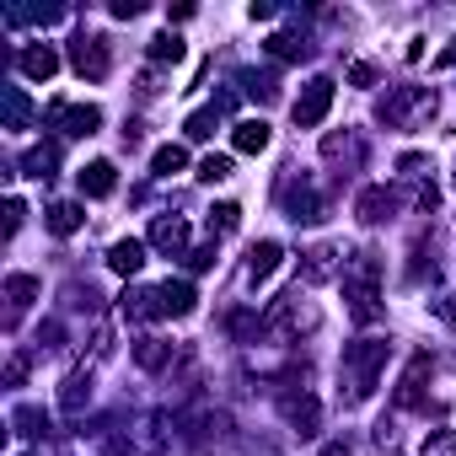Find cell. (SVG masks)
<instances>
[{"instance_id":"8d00e7d4","label":"cell","mask_w":456,"mask_h":456,"mask_svg":"<svg viewBox=\"0 0 456 456\" xmlns=\"http://www.w3.org/2000/svg\"><path fill=\"white\" fill-rule=\"evenodd\" d=\"M429 306H435V317H440V322H451V328H456V296H440V301H429Z\"/></svg>"},{"instance_id":"1f68e13d","label":"cell","mask_w":456,"mask_h":456,"mask_svg":"<svg viewBox=\"0 0 456 456\" xmlns=\"http://www.w3.org/2000/svg\"><path fill=\"white\" fill-rule=\"evenodd\" d=\"M419 456H456V429H429Z\"/></svg>"},{"instance_id":"d6986e66","label":"cell","mask_w":456,"mask_h":456,"mask_svg":"<svg viewBox=\"0 0 456 456\" xmlns=\"http://www.w3.org/2000/svg\"><path fill=\"white\" fill-rule=\"evenodd\" d=\"M108 269H113V274H140V269H145V242H134V237L113 242V253H108Z\"/></svg>"},{"instance_id":"74e56055","label":"cell","mask_w":456,"mask_h":456,"mask_svg":"<svg viewBox=\"0 0 456 456\" xmlns=\"http://www.w3.org/2000/svg\"><path fill=\"white\" fill-rule=\"evenodd\" d=\"M349 81H354V86H370V81H376V65H365V60L349 65Z\"/></svg>"},{"instance_id":"4fadbf2b","label":"cell","mask_w":456,"mask_h":456,"mask_svg":"<svg viewBox=\"0 0 456 456\" xmlns=\"http://www.w3.org/2000/svg\"><path fill=\"white\" fill-rule=\"evenodd\" d=\"M76 183H81L86 199H108V193L118 188V167H113V161H92V167L76 172Z\"/></svg>"},{"instance_id":"8fae6325","label":"cell","mask_w":456,"mask_h":456,"mask_svg":"<svg viewBox=\"0 0 456 456\" xmlns=\"http://www.w3.org/2000/svg\"><path fill=\"white\" fill-rule=\"evenodd\" d=\"M392 209H397V193H392L387 183H376V188H365V193H360V204H354V215H360V225H381V220H392Z\"/></svg>"},{"instance_id":"4dcf8cb0","label":"cell","mask_w":456,"mask_h":456,"mask_svg":"<svg viewBox=\"0 0 456 456\" xmlns=\"http://www.w3.org/2000/svg\"><path fill=\"white\" fill-rule=\"evenodd\" d=\"M322 156L328 161H360V140L354 134H328L322 140Z\"/></svg>"},{"instance_id":"e575fe53","label":"cell","mask_w":456,"mask_h":456,"mask_svg":"<svg viewBox=\"0 0 456 456\" xmlns=\"http://www.w3.org/2000/svg\"><path fill=\"white\" fill-rule=\"evenodd\" d=\"M134 354H140V365H145V370H161V365L172 360V349H167V344H156V338H145Z\"/></svg>"},{"instance_id":"e0dca14e","label":"cell","mask_w":456,"mask_h":456,"mask_svg":"<svg viewBox=\"0 0 456 456\" xmlns=\"http://www.w3.org/2000/svg\"><path fill=\"white\" fill-rule=\"evenodd\" d=\"M81 225H86V209H81V204H70V199L49 204V232H54V237H76Z\"/></svg>"},{"instance_id":"d590c367","label":"cell","mask_w":456,"mask_h":456,"mask_svg":"<svg viewBox=\"0 0 456 456\" xmlns=\"http://www.w3.org/2000/svg\"><path fill=\"white\" fill-rule=\"evenodd\" d=\"M22 215H28V204H22V199H12V204H6V237H17V225H22Z\"/></svg>"},{"instance_id":"277c9868","label":"cell","mask_w":456,"mask_h":456,"mask_svg":"<svg viewBox=\"0 0 456 456\" xmlns=\"http://www.w3.org/2000/svg\"><path fill=\"white\" fill-rule=\"evenodd\" d=\"M376 113H381L387 129H419V124L435 118V92L429 86H392Z\"/></svg>"},{"instance_id":"ffe728a7","label":"cell","mask_w":456,"mask_h":456,"mask_svg":"<svg viewBox=\"0 0 456 456\" xmlns=\"http://www.w3.org/2000/svg\"><path fill=\"white\" fill-rule=\"evenodd\" d=\"M280 258H285L280 242H258V248L248 253V280H269V274L280 269Z\"/></svg>"},{"instance_id":"60d3db41","label":"cell","mask_w":456,"mask_h":456,"mask_svg":"<svg viewBox=\"0 0 456 456\" xmlns=\"http://www.w3.org/2000/svg\"><path fill=\"white\" fill-rule=\"evenodd\" d=\"M22 376H28V360H22V354H17V360H12V365H6V381H12V387H22Z\"/></svg>"},{"instance_id":"7c38bea8","label":"cell","mask_w":456,"mask_h":456,"mask_svg":"<svg viewBox=\"0 0 456 456\" xmlns=\"http://www.w3.org/2000/svg\"><path fill=\"white\" fill-rule=\"evenodd\" d=\"M280 408H285V419L296 424V435H317L322 408H317V397H312V392H301V397H296V392H285V397H280Z\"/></svg>"},{"instance_id":"d4e9b609","label":"cell","mask_w":456,"mask_h":456,"mask_svg":"<svg viewBox=\"0 0 456 456\" xmlns=\"http://www.w3.org/2000/svg\"><path fill=\"white\" fill-rule=\"evenodd\" d=\"M237 225H242V209H237V204H215V209H209V237H215V242L232 237Z\"/></svg>"},{"instance_id":"f35d334b","label":"cell","mask_w":456,"mask_h":456,"mask_svg":"<svg viewBox=\"0 0 456 456\" xmlns=\"http://www.w3.org/2000/svg\"><path fill=\"white\" fill-rule=\"evenodd\" d=\"M209 264H215V248H193V253H188V269H193V274L209 269Z\"/></svg>"},{"instance_id":"4316f807","label":"cell","mask_w":456,"mask_h":456,"mask_svg":"<svg viewBox=\"0 0 456 456\" xmlns=\"http://www.w3.org/2000/svg\"><path fill=\"white\" fill-rule=\"evenodd\" d=\"M183 167H188V151H183V145H161V151L151 156V172H156V177H172V172H183Z\"/></svg>"},{"instance_id":"ee69618b","label":"cell","mask_w":456,"mask_h":456,"mask_svg":"<svg viewBox=\"0 0 456 456\" xmlns=\"http://www.w3.org/2000/svg\"><path fill=\"white\" fill-rule=\"evenodd\" d=\"M440 65H456V44H451V49H445V54H440Z\"/></svg>"},{"instance_id":"5b68a950","label":"cell","mask_w":456,"mask_h":456,"mask_svg":"<svg viewBox=\"0 0 456 456\" xmlns=\"http://www.w3.org/2000/svg\"><path fill=\"white\" fill-rule=\"evenodd\" d=\"M280 204H285V215H290L296 225H317V220H322V193L312 188L306 172H290V177L280 183Z\"/></svg>"},{"instance_id":"7bdbcfd3","label":"cell","mask_w":456,"mask_h":456,"mask_svg":"<svg viewBox=\"0 0 456 456\" xmlns=\"http://www.w3.org/2000/svg\"><path fill=\"white\" fill-rule=\"evenodd\" d=\"M322 456H349V440H333V445H328Z\"/></svg>"},{"instance_id":"6da1fadb","label":"cell","mask_w":456,"mask_h":456,"mask_svg":"<svg viewBox=\"0 0 456 456\" xmlns=\"http://www.w3.org/2000/svg\"><path fill=\"white\" fill-rule=\"evenodd\" d=\"M387 354H392V344H387V338H354V344H344L338 381H344V403H349V408H360V403L381 387Z\"/></svg>"},{"instance_id":"d6a6232c","label":"cell","mask_w":456,"mask_h":456,"mask_svg":"<svg viewBox=\"0 0 456 456\" xmlns=\"http://www.w3.org/2000/svg\"><path fill=\"white\" fill-rule=\"evenodd\" d=\"M232 177V156H204L199 161V183H225Z\"/></svg>"},{"instance_id":"9a60e30c","label":"cell","mask_w":456,"mask_h":456,"mask_svg":"<svg viewBox=\"0 0 456 456\" xmlns=\"http://www.w3.org/2000/svg\"><path fill=\"white\" fill-rule=\"evenodd\" d=\"M17 65H22V76H28V81H49V76L60 70V54H54L49 44H28V49L17 54Z\"/></svg>"},{"instance_id":"f546056e","label":"cell","mask_w":456,"mask_h":456,"mask_svg":"<svg viewBox=\"0 0 456 456\" xmlns=\"http://www.w3.org/2000/svg\"><path fill=\"white\" fill-rule=\"evenodd\" d=\"M177 60H183V38H177V33L151 38V65H177Z\"/></svg>"},{"instance_id":"ba28073f","label":"cell","mask_w":456,"mask_h":456,"mask_svg":"<svg viewBox=\"0 0 456 456\" xmlns=\"http://www.w3.org/2000/svg\"><path fill=\"white\" fill-rule=\"evenodd\" d=\"M70 65H76L86 81H108V65H113V54H108V38H97V33H81V38H76V49H70Z\"/></svg>"},{"instance_id":"484cf974","label":"cell","mask_w":456,"mask_h":456,"mask_svg":"<svg viewBox=\"0 0 456 456\" xmlns=\"http://www.w3.org/2000/svg\"><path fill=\"white\" fill-rule=\"evenodd\" d=\"M220 113H225L220 102H215V108H199V113H188V124H183V129H188V140H209V134H215V124H220Z\"/></svg>"},{"instance_id":"cb8c5ba5","label":"cell","mask_w":456,"mask_h":456,"mask_svg":"<svg viewBox=\"0 0 456 456\" xmlns=\"http://www.w3.org/2000/svg\"><path fill=\"white\" fill-rule=\"evenodd\" d=\"M54 167H60V151H54V145H33V151L22 156V172H28V177H54Z\"/></svg>"},{"instance_id":"b9f144b4","label":"cell","mask_w":456,"mask_h":456,"mask_svg":"<svg viewBox=\"0 0 456 456\" xmlns=\"http://www.w3.org/2000/svg\"><path fill=\"white\" fill-rule=\"evenodd\" d=\"M113 17L124 22V17H140V0H113Z\"/></svg>"},{"instance_id":"52a82bcc","label":"cell","mask_w":456,"mask_h":456,"mask_svg":"<svg viewBox=\"0 0 456 456\" xmlns=\"http://www.w3.org/2000/svg\"><path fill=\"white\" fill-rule=\"evenodd\" d=\"M97 124H102V113L86 108V102H49V129H60V134H70V140L97 134Z\"/></svg>"},{"instance_id":"2e32d148","label":"cell","mask_w":456,"mask_h":456,"mask_svg":"<svg viewBox=\"0 0 456 456\" xmlns=\"http://www.w3.org/2000/svg\"><path fill=\"white\" fill-rule=\"evenodd\" d=\"M86 403H92V370H70V376L60 381V408H65V413L76 419V413H81Z\"/></svg>"},{"instance_id":"3957f363","label":"cell","mask_w":456,"mask_h":456,"mask_svg":"<svg viewBox=\"0 0 456 456\" xmlns=\"http://www.w3.org/2000/svg\"><path fill=\"white\" fill-rule=\"evenodd\" d=\"M193 285L188 280H167V285H151V290H129L124 296V317L129 322H161V317H188L193 312Z\"/></svg>"},{"instance_id":"603a6c76","label":"cell","mask_w":456,"mask_h":456,"mask_svg":"<svg viewBox=\"0 0 456 456\" xmlns=\"http://www.w3.org/2000/svg\"><path fill=\"white\" fill-rule=\"evenodd\" d=\"M269 54H274V60H312V44H306L301 33H274V38H269Z\"/></svg>"},{"instance_id":"5bb4252c","label":"cell","mask_w":456,"mask_h":456,"mask_svg":"<svg viewBox=\"0 0 456 456\" xmlns=\"http://www.w3.org/2000/svg\"><path fill=\"white\" fill-rule=\"evenodd\" d=\"M33 296H38V280H33V274H12V280H6V328L22 322V312L33 306Z\"/></svg>"},{"instance_id":"f1b7e54d","label":"cell","mask_w":456,"mask_h":456,"mask_svg":"<svg viewBox=\"0 0 456 456\" xmlns=\"http://www.w3.org/2000/svg\"><path fill=\"white\" fill-rule=\"evenodd\" d=\"M60 12L54 6H6V22L12 28H33V22H54Z\"/></svg>"},{"instance_id":"836d02e7","label":"cell","mask_w":456,"mask_h":456,"mask_svg":"<svg viewBox=\"0 0 456 456\" xmlns=\"http://www.w3.org/2000/svg\"><path fill=\"white\" fill-rule=\"evenodd\" d=\"M242 92H248V97H258V102H269V97H274V76H258V70H242Z\"/></svg>"},{"instance_id":"7402d4cb","label":"cell","mask_w":456,"mask_h":456,"mask_svg":"<svg viewBox=\"0 0 456 456\" xmlns=\"http://www.w3.org/2000/svg\"><path fill=\"white\" fill-rule=\"evenodd\" d=\"M333 269H338V248H312V253H306V285L333 280Z\"/></svg>"},{"instance_id":"ac0fdd59","label":"cell","mask_w":456,"mask_h":456,"mask_svg":"<svg viewBox=\"0 0 456 456\" xmlns=\"http://www.w3.org/2000/svg\"><path fill=\"white\" fill-rule=\"evenodd\" d=\"M232 145H237L242 156H258V151H269V124H264V118H242V124L232 129Z\"/></svg>"},{"instance_id":"9c48e42d","label":"cell","mask_w":456,"mask_h":456,"mask_svg":"<svg viewBox=\"0 0 456 456\" xmlns=\"http://www.w3.org/2000/svg\"><path fill=\"white\" fill-rule=\"evenodd\" d=\"M151 248L156 253H172V258H188V225L177 215H156L151 220Z\"/></svg>"},{"instance_id":"30bf717a","label":"cell","mask_w":456,"mask_h":456,"mask_svg":"<svg viewBox=\"0 0 456 456\" xmlns=\"http://www.w3.org/2000/svg\"><path fill=\"white\" fill-rule=\"evenodd\" d=\"M424 381H429V354H413L408 360V370H403V387H397V408L408 413V408H424Z\"/></svg>"},{"instance_id":"ab89813d","label":"cell","mask_w":456,"mask_h":456,"mask_svg":"<svg viewBox=\"0 0 456 456\" xmlns=\"http://www.w3.org/2000/svg\"><path fill=\"white\" fill-rule=\"evenodd\" d=\"M102 456H134V451H129V440H124V435H108V445H102Z\"/></svg>"},{"instance_id":"83f0119b","label":"cell","mask_w":456,"mask_h":456,"mask_svg":"<svg viewBox=\"0 0 456 456\" xmlns=\"http://www.w3.org/2000/svg\"><path fill=\"white\" fill-rule=\"evenodd\" d=\"M12 424H17V435H28V440H38V435H49V419H44V408H17L12 413Z\"/></svg>"},{"instance_id":"44dd1931","label":"cell","mask_w":456,"mask_h":456,"mask_svg":"<svg viewBox=\"0 0 456 456\" xmlns=\"http://www.w3.org/2000/svg\"><path fill=\"white\" fill-rule=\"evenodd\" d=\"M0 97H6V129H28L33 124V102H28L22 86H6Z\"/></svg>"},{"instance_id":"8992f818","label":"cell","mask_w":456,"mask_h":456,"mask_svg":"<svg viewBox=\"0 0 456 456\" xmlns=\"http://www.w3.org/2000/svg\"><path fill=\"white\" fill-rule=\"evenodd\" d=\"M328 108H333V81H328V76H312V81L301 86V97L290 102V118H296L301 129H317V124L328 118Z\"/></svg>"},{"instance_id":"7a4b0ae2","label":"cell","mask_w":456,"mask_h":456,"mask_svg":"<svg viewBox=\"0 0 456 456\" xmlns=\"http://www.w3.org/2000/svg\"><path fill=\"white\" fill-rule=\"evenodd\" d=\"M344 301H349L354 328H370L381 317V258L376 253H354L344 264Z\"/></svg>"}]
</instances>
